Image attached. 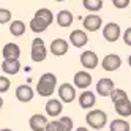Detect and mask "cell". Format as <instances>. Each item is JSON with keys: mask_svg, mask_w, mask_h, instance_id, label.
<instances>
[{"mask_svg": "<svg viewBox=\"0 0 131 131\" xmlns=\"http://www.w3.org/2000/svg\"><path fill=\"white\" fill-rule=\"evenodd\" d=\"M55 85H57V78H55V74L44 73L40 78L38 84H36V92H38L40 96H51L54 93V90H55Z\"/></svg>", "mask_w": 131, "mask_h": 131, "instance_id": "cell-1", "label": "cell"}, {"mask_svg": "<svg viewBox=\"0 0 131 131\" xmlns=\"http://www.w3.org/2000/svg\"><path fill=\"white\" fill-rule=\"evenodd\" d=\"M85 122H87V125L90 128L101 129V128H104L106 122H107V114H106V112H103V111H100V109H93V111L87 112Z\"/></svg>", "mask_w": 131, "mask_h": 131, "instance_id": "cell-2", "label": "cell"}, {"mask_svg": "<svg viewBox=\"0 0 131 131\" xmlns=\"http://www.w3.org/2000/svg\"><path fill=\"white\" fill-rule=\"evenodd\" d=\"M46 55H48V49H46L44 41L40 40V38H35L33 43H32V54H30L32 60L40 63V62H43L46 59Z\"/></svg>", "mask_w": 131, "mask_h": 131, "instance_id": "cell-3", "label": "cell"}, {"mask_svg": "<svg viewBox=\"0 0 131 131\" xmlns=\"http://www.w3.org/2000/svg\"><path fill=\"white\" fill-rule=\"evenodd\" d=\"M73 120L70 117H60L59 120H52L46 126V131H71Z\"/></svg>", "mask_w": 131, "mask_h": 131, "instance_id": "cell-4", "label": "cell"}, {"mask_svg": "<svg viewBox=\"0 0 131 131\" xmlns=\"http://www.w3.org/2000/svg\"><path fill=\"white\" fill-rule=\"evenodd\" d=\"M103 36H104V40L109 41V43H114L120 38V25L115 24V22H109L104 25V29H103Z\"/></svg>", "mask_w": 131, "mask_h": 131, "instance_id": "cell-5", "label": "cell"}, {"mask_svg": "<svg viewBox=\"0 0 131 131\" xmlns=\"http://www.w3.org/2000/svg\"><path fill=\"white\" fill-rule=\"evenodd\" d=\"M59 96L63 103H71L74 101V98H76V87L71 85V84L65 82L62 84V85L59 87Z\"/></svg>", "mask_w": 131, "mask_h": 131, "instance_id": "cell-6", "label": "cell"}, {"mask_svg": "<svg viewBox=\"0 0 131 131\" xmlns=\"http://www.w3.org/2000/svg\"><path fill=\"white\" fill-rule=\"evenodd\" d=\"M120 65H122V59L117 54H107L101 62V67L104 71H115L120 68Z\"/></svg>", "mask_w": 131, "mask_h": 131, "instance_id": "cell-7", "label": "cell"}, {"mask_svg": "<svg viewBox=\"0 0 131 131\" xmlns=\"http://www.w3.org/2000/svg\"><path fill=\"white\" fill-rule=\"evenodd\" d=\"M114 81L109 78H103L96 84V93L100 96H111V93L114 92Z\"/></svg>", "mask_w": 131, "mask_h": 131, "instance_id": "cell-8", "label": "cell"}, {"mask_svg": "<svg viewBox=\"0 0 131 131\" xmlns=\"http://www.w3.org/2000/svg\"><path fill=\"white\" fill-rule=\"evenodd\" d=\"M81 63L87 70H95L96 65H98V55L93 51H85V52L81 54Z\"/></svg>", "mask_w": 131, "mask_h": 131, "instance_id": "cell-9", "label": "cell"}, {"mask_svg": "<svg viewBox=\"0 0 131 131\" xmlns=\"http://www.w3.org/2000/svg\"><path fill=\"white\" fill-rule=\"evenodd\" d=\"M2 54H3L5 60H19L21 49H19V46L14 44V43H6L2 49Z\"/></svg>", "mask_w": 131, "mask_h": 131, "instance_id": "cell-10", "label": "cell"}, {"mask_svg": "<svg viewBox=\"0 0 131 131\" xmlns=\"http://www.w3.org/2000/svg\"><path fill=\"white\" fill-rule=\"evenodd\" d=\"M30 128L33 131H46V126H48V118H46V115H41V114H33L30 117Z\"/></svg>", "mask_w": 131, "mask_h": 131, "instance_id": "cell-11", "label": "cell"}, {"mask_svg": "<svg viewBox=\"0 0 131 131\" xmlns=\"http://www.w3.org/2000/svg\"><path fill=\"white\" fill-rule=\"evenodd\" d=\"M92 84V76L87 71H78L74 74V87L76 89H87Z\"/></svg>", "mask_w": 131, "mask_h": 131, "instance_id": "cell-12", "label": "cell"}, {"mask_svg": "<svg viewBox=\"0 0 131 131\" xmlns=\"http://www.w3.org/2000/svg\"><path fill=\"white\" fill-rule=\"evenodd\" d=\"M103 24V19L98 16V14H89L84 17V27H85V30L89 32H96Z\"/></svg>", "mask_w": 131, "mask_h": 131, "instance_id": "cell-13", "label": "cell"}, {"mask_svg": "<svg viewBox=\"0 0 131 131\" xmlns=\"http://www.w3.org/2000/svg\"><path fill=\"white\" fill-rule=\"evenodd\" d=\"M70 41H71L73 46H76V48H82V46L87 44L89 36L84 30H73L70 33Z\"/></svg>", "mask_w": 131, "mask_h": 131, "instance_id": "cell-14", "label": "cell"}, {"mask_svg": "<svg viewBox=\"0 0 131 131\" xmlns=\"http://www.w3.org/2000/svg\"><path fill=\"white\" fill-rule=\"evenodd\" d=\"M62 109H63V104H62V100H49L46 103V114L51 115V117H57L62 114Z\"/></svg>", "mask_w": 131, "mask_h": 131, "instance_id": "cell-15", "label": "cell"}, {"mask_svg": "<svg viewBox=\"0 0 131 131\" xmlns=\"http://www.w3.org/2000/svg\"><path fill=\"white\" fill-rule=\"evenodd\" d=\"M51 52L54 55H57V57H62V55H65L68 52V43L65 40H62V38L54 40L51 43Z\"/></svg>", "mask_w": 131, "mask_h": 131, "instance_id": "cell-16", "label": "cell"}, {"mask_svg": "<svg viewBox=\"0 0 131 131\" xmlns=\"http://www.w3.org/2000/svg\"><path fill=\"white\" fill-rule=\"evenodd\" d=\"M95 103H96V98H95V95H93L90 90H85V92L81 93L79 104H81L82 109H92L93 106H95Z\"/></svg>", "mask_w": 131, "mask_h": 131, "instance_id": "cell-17", "label": "cell"}, {"mask_svg": "<svg viewBox=\"0 0 131 131\" xmlns=\"http://www.w3.org/2000/svg\"><path fill=\"white\" fill-rule=\"evenodd\" d=\"M16 98L21 103H29L33 98V90L30 85H19L16 89Z\"/></svg>", "mask_w": 131, "mask_h": 131, "instance_id": "cell-18", "label": "cell"}, {"mask_svg": "<svg viewBox=\"0 0 131 131\" xmlns=\"http://www.w3.org/2000/svg\"><path fill=\"white\" fill-rule=\"evenodd\" d=\"M114 107L117 111V114L122 115V117L131 115V101H129V98H125V100H122V101L114 103Z\"/></svg>", "mask_w": 131, "mask_h": 131, "instance_id": "cell-19", "label": "cell"}, {"mask_svg": "<svg viewBox=\"0 0 131 131\" xmlns=\"http://www.w3.org/2000/svg\"><path fill=\"white\" fill-rule=\"evenodd\" d=\"M29 27H30V30H32V32H35V33H41V32H44V30L49 27V24H48V22H44L41 17L33 16V17H32V21H30V24H29Z\"/></svg>", "mask_w": 131, "mask_h": 131, "instance_id": "cell-20", "label": "cell"}, {"mask_svg": "<svg viewBox=\"0 0 131 131\" xmlns=\"http://www.w3.org/2000/svg\"><path fill=\"white\" fill-rule=\"evenodd\" d=\"M2 70L6 74H16L17 71L21 70V63H19V60H5L3 59V62H2Z\"/></svg>", "mask_w": 131, "mask_h": 131, "instance_id": "cell-21", "label": "cell"}, {"mask_svg": "<svg viewBox=\"0 0 131 131\" xmlns=\"http://www.w3.org/2000/svg\"><path fill=\"white\" fill-rule=\"evenodd\" d=\"M73 19H74V17H73L71 11H68V10H62L57 14V24L60 27H70L73 24Z\"/></svg>", "mask_w": 131, "mask_h": 131, "instance_id": "cell-22", "label": "cell"}, {"mask_svg": "<svg viewBox=\"0 0 131 131\" xmlns=\"http://www.w3.org/2000/svg\"><path fill=\"white\" fill-rule=\"evenodd\" d=\"M10 33L13 36H22L25 33V24L22 21H13L10 24Z\"/></svg>", "mask_w": 131, "mask_h": 131, "instance_id": "cell-23", "label": "cell"}, {"mask_svg": "<svg viewBox=\"0 0 131 131\" xmlns=\"http://www.w3.org/2000/svg\"><path fill=\"white\" fill-rule=\"evenodd\" d=\"M111 131H129V123L123 118H115L111 122Z\"/></svg>", "mask_w": 131, "mask_h": 131, "instance_id": "cell-24", "label": "cell"}, {"mask_svg": "<svg viewBox=\"0 0 131 131\" xmlns=\"http://www.w3.org/2000/svg\"><path fill=\"white\" fill-rule=\"evenodd\" d=\"M84 8L89 10L90 13H96L103 8V0H82Z\"/></svg>", "mask_w": 131, "mask_h": 131, "instance_id": "cell-25", "label": "cell"}, {"mask_svg": "<svg viewBox=\"0 0 131 131\" xmlns=\"http://www.w3.org/2000/svg\"><path fill=\"white\" fill-rule=\"evenodd\" d=\"M35 16L41 17V19H43L44 22H48L49 25H51V22L54 21V14H52V11L49 10V8H41V10H38V11L35 13Z\"/></svg>", "mask_w": 131, "mask_h": 131, "instance_id": "cell-26", "label": "cell"}, {"mask_svg": "<svg viewBox=\"0 0 131 131\" xmlns=\"http://www.w3.org/2000/svg\"><path fill=\"white\" fill-rule=\"evenodd\" d=\"M125 98H128V95H126V92L122 90V89H114V92L111 93V100H112V103L122 101V100H125Z\"/></svg>", "mask_w": 131, "mask_h": 131, "instance_id": "cell-27", "label": "cell"}, {"mask_svg": "<svg viewBox=\"0 0 131 131\" xmlns=\"http://www.w3.org/2000/svg\"><path fill=\"white\" fill-rule=\"evenodd\" d=\"M11 21V11L5 10V8H0V24H6Z\"/></svg>", "mask_w": 131, "mask_h": 131, "instance_id": "cell-28", "label": "cell"}, {"mask_svg": "<svg viewBox=\"0 0 131 131\" xmlns=\"http://www.w3.org/2000/svg\"><path fill=\"white\" fill-rule=\"evenodd\" d=\"M10 85H11L10 79H8V78H5V76H0V93H5V92H8Z\"/></svg>", "mask_w": 131, "mask_h": 131, "instance_id": "cell-29", "label": "cell"}, {"mask_svg": "<svg viewBox=\"0 0 131 131\" xmlns=\"http://www.w3.org/2000/svg\"><path fill=\"white\" fill-rule=\"evenodd\" d=\"M112 5L118 8V10H123V8H126L129 5V0H112Z\"/></svg>", "mask_w": 131, "mask_h": 131, "instance_id": "cell-30", "label": "cell"}, {"mask_svg": "<svg viewBox=\"0 0 131 131\" xmlns=\"http://www.w3.org/2000/svg\"><path fill=\"white\" fill-rule=\"evenodd\" d=\"M123 41H125L126 46H131V27L125 30V33H123Z\"/></svg>", "mask_w": 131, "mask_h": 131, "instance_id": "cell-31", "label": "cell"}, {"mask_svg": "<svg viewBox=\"0 0 131 131\" xmlns=\"http://www.w3.org/2000/svg\"><path fill=\"white\" fill-rule=\"evenodd\" d=\"M76 131H90V129H89V128H84V126H79Z\"/></svg>", "mask_w": 131, "mask_h": 131, "instance_id": "cell-32", "label": "cell"}, {"mask_svg": "<svg viewBox=\"0 0 131 131\" xmlns=\"http://www.w3.org/2000/svg\"><path fill=\"white\" fill-rule=\"evenodd\" d=\"M2 106H3V100L0 98V109H2Z\"/></svg>", "mask_w": 131, "mask_h": 131, "instance_id": "cell-33", "label": "cell"}, {"mask_svg": "<svg viewBox=\"0 0 131 131\" xmlns=\"http://www.w3.org/2000/svg\"><path fill=\"white\" fill-rule=\"evenodd\" d=\"M0 131H13V129H10V128H3V129H0Z\"/></svg>", "mask_w": 131, "mask_h": 131, "instance_id": "cell-34", "label": "cell"}, {"mask_svg": "<svg viewBox=\"0 0 131 131\" xmlns=\"http://www.w3.org/2000/svg\"><path fill=\"white\" fill-rule=\"evenodd\" d=\"M128 65H129V67H131V55H129V57H128Z\"/></svg>", "mask_w": 131, "mask_h": 131, "instance_id": "cell-35", "label": "cell"}, {"mask_svg": "<svg viewBox=\"0 0 131 131\" xmlns=\"http://www.w3.org/2000/svg\"><path fill=\"white\" fill-rule=\"evenodd\" d=\"M55 2H63V0H55Z\"/></svg>", "mask_w": 131, "mask_h": 131, "instance_id": "cell-36", "label": "cell"}]
</instances>
